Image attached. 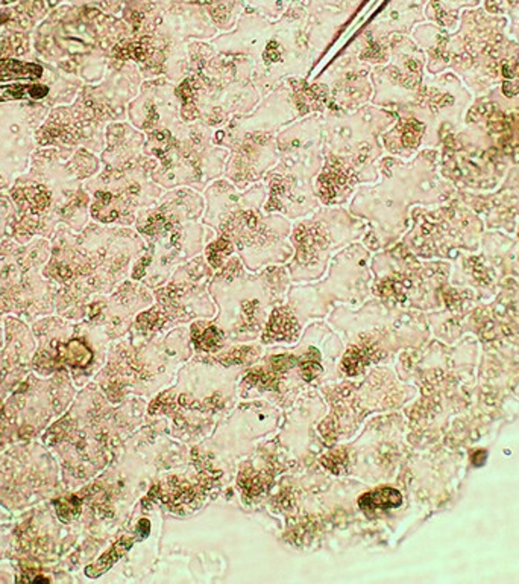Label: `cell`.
I'll use <instances>...</instances> for the list:
<instances>
[{
    "label": "cell",
    "mask_w": 519,
    "mask_h": 584,
    "mask_svg": "<svg viewBox=\"0 0 519 584\" xmlns=\"http://www.w3.org/2000/svg\"><path fill=\"white\" fill-rule=\"evenodd\" d=\"M208 43L222 54L250 59L261 97L285 79L305 78L316 63L308 41L304 0L293 3L276 20L246 6L232 31L219 32Z\"/></svg>",
    "instance_id": "6da1fadb"
},
{
    "label": "cell",
    "mask_w": 519,
    "mask_h": 584,
    "mask_svg": "<svg viewBox=\"0 0 519 584\" xmlns=\"http://www.w3.org/2000/svg\"><path fill=\"white\" fill-rule=\"evenodd\" d=\"M176 96L181 121H199L214 130L251 113L261 99L250 59L222 54L199 40L189 43V73L176 84Z\"/></svg>",
    "instance_id": "7a4b0ae2"
},
{
    "label": "cell",
    "mask_w": 519,
    "mask_h": 584,
    "mask_svg": "<svg viewBox=\"0 0 519 584\" xmlns=\"http://www.w3.org/2000/svg\"><path fill=\"white\" fill-rule=\"evenodd\" d=\"M204 198L205 211L201 221L217 236L231 239L251 269L290 257L292 246L285 244V239L290 236L293 224L280 213L263 211L267 198L265 183L238 189L222 177L207 187Z\"/></svg>",
    "instance_id": "3957f363"
},
{
    "label": "cell",
    "mask_w": 519,
    "mask_h": 584,
    "mask_svg": "<svg viewBox=\"0 0 519 584\" xmlns=\"http://www.w3.org/2000/svg\"><path fill=\"white\" fill-rule=\"evenodd\" d=\"M301 119L287 81L263 96L251 113L238 115L214 131V144L230 155L223 177L246 189L258 183L278 162L276 134Z\"/></svg>",
    "instance_id": "277c9868"
},
{
    "label": "cell",
    "mask_w": 519,
    "mask_h": 584,
    "mask_svg": "<svg viewBox=\"0 0 519 584\" xmlns=\"http://www.w3.org/2000/svg\"><path fill=\"white\" fill-rule=\"evenodd\" d=\"M323 116L298 119L276 134L278 162L261 182L267 189L266 213H280L290 221L307 218L322 206L314 179L323 166Z\"/></svg>",
    "instance_id": "5b68a950"
},
{
    "label": "cell",
    "mask_w": 519,
    "mask_h": 584,
    "mask_svg": "<svg viewBox=\"0 0 519 584\" xmlns=\"http://www.w3.org/2000/svg\"><path fill=\"white\" fill-rule=\"evenodd\" d=\"M214 131L199 121H178L170 128L147 133L143 154L158 162L154 182L164 191L190 187L202 193L222 178L230 151L214 144Z\"/></svg>",
    "instance_id": "8992f818"
},
{
    "label": "cell",
    "mask_w": 519,
    "mask_h": 584,
    "mask_svg": "<svg viewBox=\"0 0 519 584\" xmlns=\"http://www.w3.org/2000/svg\"><path fill=\"white\" fill-rule=\"evenodd\" d=\"M322 116L323 166L342 172L357 187L377 183L385 151L380 137L394 124V111L366 104L349 113L327 110Z\"/></svg>",
    "instance_id": "52a82bcc"
},
{
    "label": "cell",
    "mask_w": 519,
    "mask_h": 584,
    "mask_svg": "<svg viewBox=\"0 0 519 584\" xmlns=\"http://www.w3.org/2000/svg\"><path fill=\"white\" fill-rule=\"evenodd\" d=\"M204 211V195L190 187H175L164 191L161 198L139 216L135 227L161 251V265L165 266L183 259L181 251L187 256L198 253L204 239L213 236L214 230L199 221Z\"/></svg>",
    "instance_id": "ba28073f"
},
{
    "label": "cell",
    "mask_w": 519,
    "mask_h": 584,
    "mask_svg": "<svg viewBox=\"0 0 519 584\" xmlns=\"http://www.w3.org/2000/svg\"><path fill=\"white\" fill-rule=\"evenodd\" d=\"M366 227V222L352 215L348 207L320 206L307 218L296 220L289 236L295 249L290 264L292 275L295 279L320 275L331 251L362 237Z\"/></svg>",
    "instance_id": "9c48e42d"
},
{
    "label": "cell",
    "mask_w": 519,
    "mask_h": 584,
    "mask_svg": "<svg viewBox=\"0 0 519 584\" xmlns=\"http://www.w3.org/2000/svg\"><path fill=\"white\" fill-rule=\"evenodd\" d=\"M158 162L143 154L140 159L122 166L123 183L116 191H97L92 215L96 221L132 224L161 198L164 189L152 179Z\"/></svg>",
    "instance_id": "30bf717a"
},
{
    "label": "cell",
    "mask_w": 519,
    "mask_h": 584,
    "mask_svg": "<svg viewBox=\"0 0 519 584\" xmlns=\"http://www.w3.org/2000/svg\"><path fill=\"white\" fill-rule=\"evenodd\" d=\"M372 69L374 67L363 63L352 49L343 50L320 77L316 78L329 90L327 110L349 113L371 104L374 95L371 81Z\"/></svg>",
    "instance_id": "8fae6325"
},
{
    "label": "cell",
    "mask_w": 519,
    "mask_h": 584,
    "mask_svg": "<svg viewBox=\"0 0 519 584\" xmlns=\"http://www.w3.org/2000/svg\"><path fill=\"white\" fill-rule=\"evenodd\" d=\"M130 117L135 128L145 134L170 128L181 121L176 84L164 77L143 81L130 106Z\"/></svg>",
    "instance_id": "7c38bea8"
},
{
    "label": "cell",
    "mask_w": 519,
    "mask_h": 584,
    "mask_svg": "<svg viewBox=\"0 0 519 584\" xmlns=\"http://www.w3.org/2000/svg\"><path fill=\"white\" fill-rule=\"evenodd\" d=\"M285 81L290 86L293 102L301 117L325 113L329 104V90L323 82L319 79L308 82L305 78H289Z\"/></svg>",
    "instance_id": "4fadbf2b"
},
{
    "label": "cell",
    "mask_w": 519,
    "mask_h": 584,
    "mask_svg": "<svg viewBox=\"0 0 519 584\" xmlns=\"http://www.w3.org/2000/svg\"><path fill=\"white\" fill-rule=\"evenodd\" d=\"M425 125L415 117H401L392 128L381 134V145L392 155L411 153L420 145Z\"/></svg>",
    "instance_id": "5bb4252c"
},
{
    "label": "cell",
    "mask_w": 519,
    "mask_h": 584,
    "mask_svg": "<svg viewBox=\"0 0 519 584\" xmlns=\"http://www.w3.org/2000/svg\"><path fill=\"white\" fill-rule=\"evenodd\" d=\"M175 0H126L123 19L134 35L146 34L156 17Z\"/></svg>",
    "instance_id": "9a60e30c"
},
{
    "label": "cell",
    "mask_w": 519,
    "mask_h": 584,
    "mask_svg": "<svg viewBox=\"0 0 519 584\" xmlns=\"http://www.w3.org/2000/svg\"><path fill=\"white\" fill-rule=\"evenodd\" d=\"M202 6L219 32L232 31L242 12L246 10L243 0H205Z\"/></svg>",
    "instance_id": "2e32d148"
},
{
    "label": "cell",
    "mask_w": 519,
    "mask_h": 584,
    "mask_svg": "<svg viewBox=\"0 0 519 584\" xmlns=\"http://www.w3.org/2000/svg\"><path fill=\"white\" fill-rule=\"evenodd\" d=\"M139 536L140 534L137 533V534H135V537L123 536L122 538H119V541L114 545H112L107 552L102 554L99 560L94 561L93 565H90V566L85 567V575L90 576V578H96V576H101L102 574L107 572L108 569H111L112 565H114L120 557H123L125 554L132 548V545L135 542L140 541L141 537H139Z\"/></svg>",
    "instance_id": "e0dca14e"
},
{
    "label": "cell",
    "mask_w": 519,
    "mask_h": 584,
    "mask_svg": "<svg viewBox=\"0 0 519 584\" xmlns=\"http://www.w3.org/2000/svg\"><path fill=\"white\" fill-rule=\"evenodd\" d=\"M403 504V496L394 487H381V489L372 490L358 499V505L365 512L374 510H387V508H396Z\"/></svg>",
    "instance_id": "ac0fdd59"
},
{
    "label": "cell",
    "mask_w": 519,
    "mask_h": 584,
    "mask_svg": "<svg viewBox=\"0 0 519 584\" xmlns=\"http://www.w3.org/2000/svg\"><path fill=\"white\" fill-rule=\"evenodd\" d=\"M298 335V323L287 309H276L267 324L265 340L284 341L293 340Z\"/></svg>",
    "instance_id": "d6986e66"
},
{
    "label": "cell",
    "mask_w": 519,
    "mask_h": 584,
    "mask_svg": "<svg viewBox=\"0 0 519 584\" xmlns=\"http://www.w3.org/2000/svg\"><path fill=\"white\" fill-rule=\"evenodd\" d=\"M43 67L39 64L17 61V59H0V82L14 79H40Z\"/></svg>",
    "instance_id": "ffe728a7"
},
{
    "label": "cell",
    "mask_w": 519,
    "mask_h": 584,
    "mask_svg": "<svg viewBox=\"0 0 519 584\" xmlns=\"http://www.w3.org/2000/svg\"><path fill=\"white\" fill-rule=\"evenodd\" d=\"M236 251L234 242L225 236H217L205 246V260L213 269H221Z\"/></svg>",
    "instance_id": "44dd1931"
},
{
    "label": "cell",
    "mask_w": 519,
    "mask_h": 584,
    "mask_svg": "<svg viewBox=\"0 0 519 584\" xmlns=\"http://www.w3.org/2000/svg\"><path fill=\"white\" fill-rule=\"evenodd\" d=\"M243 2L247 8L261 12L263 16H266L270 20H276L299 0H243Z\"/></svg>",
    "instance_id": "7402d4cb"
},
{
    "label": "cell",
    "mask_w": 519,
    "mask_h": 584,
    "mask_svg": "<svg viewBox=\"0 0 519 584\" xmlns=\"http://www.w3.org/2000/svg\"><path fill=\"white\" fill-rule=\"evenodd\" d=\"M222 335L214 326L210 324H194L193 326V341L196 347L205 351H212L221 344Z\"/></svg>",
    "instance_id": "603a6c76"
},
{
    "label": "cell",
    "mask_w": 519,
    "mask_h": 584,
    "mask_svg": "<svg viewBox=\"0 0 519 584\" xmlns=\"http://www.w3.org/2000/svg\"><path fill=\"white\" fill-rule=\"evenodd\" d=\"M308 8L313 10H329L334 12L352 16L354 11L362 5L363 0H304Z\"/></svg>",
    "instance_id": "cb8c5ba5"
},
{
    "label": "cell",
    "mask_w": 519,
    "mask_h": 584,
    "mask_svg": "<svg viewBox=\"0 0 519 584\" xmlns=\"http://www.w3.org/2000/svg\"><path fill=\"white\" fill-rule=\"evenodd\" d=\"M21 201L26 203L34 212H41L50 203V193L43 186L31 187V189L21 191Z\"/></svg>",
    "instance_id": "d4e9b609"
},
{
    "label": "cell",
    "mask_w": 519,
    "mask_h": 584,
    "mask_svg": "<svg viewBox=\"0 0 519 584\" xmlns=\"http://www.w3.org/2000/svg\"><path fill=\"white\" fill-rule=\"evenodd\" d=\"M65 349H67L65 361L69 362L70 365L82 367V365H85L90 361V359H92V353H90V350L84 346V344H81L79 341L70 342Z\"/></svg>",
    "instance_id": "484cf974"
},
{
    "label": "cell",
    "mask_w": 519,
    "mask_h": 584,
    "mask_svg": "<svg viewBox=\"0 0 519 584\" xmlns=\"http://www.w3.org/2000/svg\"><path fill=\"white\" fill-rule=\"evenodd\" d=\"M55 507H57L58 518L64 522H69L70 519L74 518V516L79 514L81 500L77 496L63 498L59 500H55Z\"/></svg>",
    "instance_id": "4316f807"
},
{
    "label": "cell",
    "mask_w": 519,
    "mask_h": 584,
    "mask_svg": "<svg viewBox=\"0 0 519 584\" xmlns=\"http://www.w3.org/2000/svg\"><path fill=\"white\" fill-rule=\"evenodd\" d=\"M366 351H363L362 349H356L352 347L348 350V353L345 355L343 358V370L348 373V374H356L360 370L363 369V365L366 364Z\"/></svg>",
    "instance_id": "83f0119b"
},
{
    "label": "cell",
    "mask_w": 519,
    "mask_h": 584,
    "mask_svg": "<svg viewBox=\"0 0 519 584\" xmlns=\"http://www.w3.org/2000/svg\"><path fill=\"white\" fill-rule=\"evenodd\" d=\"M161 323V312L160 309H150L145 313H141L137 320V324L143 329H154L156 324Z\"/></svg>",
    "instance_id": "f1b7e54d"
},
{
    "label": "cell",
    "mask_w": 519,
    "mask_h": 584,
    "mask_svg": "<svg viewBox=\"0 0 519 584\" xmlns=\"http://www.w3.org/2000/svg\"><path fill=\"white\" fill-rule=\"evenodd\" d=\"M323 464L331 470V471H336L338 474L342 469H345V464H346V455L345 454H331L328 456L323 458Z\"/></svg>",
    "instance_id": "f546056e"
},
{
    "label": "cell",
    "mask_w": 519,
    "mask_h": 584,
    "mask_svg": "<svg viewBox=\"0 0 519 584\" xmlns=\"http://www.w3.org/2000/svg\"><path fill=\"white\" fill-rule=\"evenodd\" d=\"M320 371H322V367L316 361H305L301 364V374H303V378L305 380L314 379L318 374H320Z\"/></svg>",
    "instance_id": "4dcf8cb0"
},
{
    "label": "cell",
    "mask_w": 519,
    "mask_h": 584,
    "mask_svg": "<svg viewBox=\"0 0 519 584\" xmlns=\"http://www.w3.org/2000/svg\"><path fill=\"white\" fill-rule=\"evenodd\" d=\"M502 92L509 97H513L519 93V78L515 79H506L502 86Z\"/></svg>",
    "instance_id": "1f68e13d"
},
{
    "label": "cell",
    "mask_w": 519,
    "mask_h": 584,
    "mask_svg": "<svg viewBox=\"0 0 519 584\" xmlns=\"http://www.w3.org/2000/svg\"><path fill=\"white\" fill-rule=\"evenodd\" d=\"M48 93H49V87L48 86L34 84V86H29L28 96L32 97V99H43V97L46 96Z\"/></svg>",
    "instance_id": "d6a6232c"
},
{
    "label": "cell",
    "mask_w": 519,
    "mask_h": 584,
    "mask_svg": "<svg viewBox=\"0 0 519 584\" xmlns=\"http://www.w3.org/2000/svg\"><path fill=\"white\" fill-rule=\"evenodd\" d=\"M149 531H150V523H149V520H146V519L140 520V523H139V529H137V533L140 534V537H141V538H145V537L149 534Z\"/></svg>",
    "instance_id": "836d02e7"
},
{
    "label": "cell",
    "mask_w": 519,
    "mask_h": 584,
    "mask_svg": "<svg viewBox=\"0 0 519 584\" xmlns=\"http://www.w3.org/2000/svg\"><path fill=\"white\" fill-rule=\"evenodd\" d=\"M189 2H193V3H201V5H202V3L205 2V0H189Z\"/></svg>",
    "instance_id": "e575fe53"
}]
</instances>
